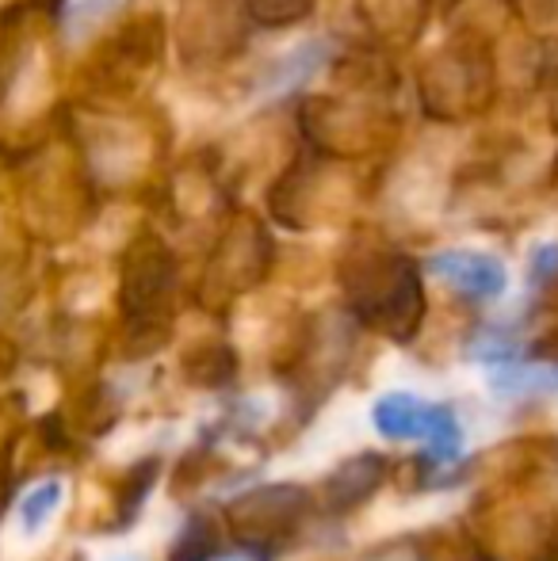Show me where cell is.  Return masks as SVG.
Here are the masks:
<instances>
[{"mask_svg": "<svg viewBox=\"0 0 558 561\" xmlns=\"http://www.w3.org/2000/svg\"><path fill=\"white\" fill-rule=\"evenodd\" d=\"M429 272L440 275L444 283H452L467 298H482L486 302V298L505 295V267H501V260L486 256V252H467V249L436 252L429 260Z\"/></svg>", "mask_w": 558, "mask_h": 561, "instance_id": "obj_1", "label": "cell"}, {"mask_svg": "<svg viewBox=\"0 0 558 561\" xmlns=\"http://www.w3.org/2000/svg\"><path fill=\"white\" fill-rule=\"evenodd\" d=\"M424 421H429V405L402 390L383 393L372 409V424L387 439H424Z\"/></svg>", "mask_w": 558, "mask_h": 561, "instance_id": "obj_2", "label": "cell"}, {"mask_svg": "<svg viewBox=\"0 0 558 561\" xmlns=\"http://www.w3.org/2000/svg\"><path fill=\"white\" fill-rule=\"evenodd\" d=\"M493 390L505 398H528V393H558V363L555 367H501L493 375Z\"/></svg>", "mask_w": 558, "mask_h": 561, "instance_id": "obj_3", "label": "cell"}, {"mask_svg": "<svg viewBox=\"0 0 558 561\" xmlns=\"http://www.w3.org/2000/svg\"><path fill=\"white\" fill-rule=\"evenodd\" d=\"M424 444H429L432 462H452L463 447V428L455 421V409L429 405V421H424Z\"/></svg>", "mask_w": 558, "mask_h": 561, "instance_id": "obj_4", "label": "cell"}, {"mask_svg": "<svg viewBox=\"0 0 558 561\" xmlns=\"http://www.w3.org/2000/svg\"><path fill=\"white\" fill-rule=\"evenodd\" d=\"M58 504H61V481H43V485H35L27 496H23V508H20L23 527H27V531H38V527L58 512Z\"/></svg>", "mask_w": 558, "mask_h": 561, "instance_id": "obj_5", "label": "cell"}, {"mask_svg": "<svg viewBox=\"0 0 558 561\" xmlns=\"http://www.w3.org/2000/svg\"><path fill=\"white\" fill-rule=\"evenodd\" d=\"M210 554H215V535L195 516L192 524L180 531L176 547H172V561H210Z\"/></svg>", "mask_w": 558, "mask_h": 561, "instance_id": "obj_6", "label": "cell"}, {"mask_svg": "<svg viewBox=\"0 0 558 561\" xmlns=\"http://www.w3.org/2000/svg\"><path fill=\"white\" fill-rule=\"evenodd\" d=\"M558 275V244H539L536 252H532V260H528V279L536 283V287H547Z\"/></svg>", "mask_w": 558, "mask_h": 561, "instance_id": "obj_7", "label": "cell"}]
</instances>
